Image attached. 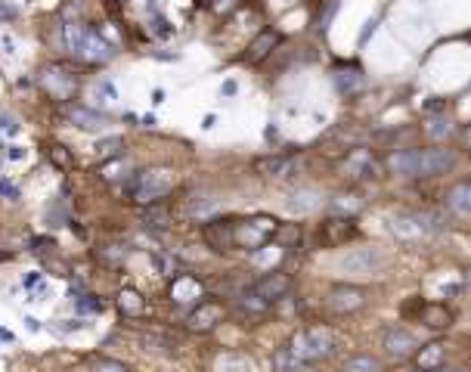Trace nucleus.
Wrapping results in <instances>:
<instances>
[{
  "mask_svg": "<svg viewBox=\"0 0 471 372\" xmlns=\"http://www.w3.org/2000/svg\"><path fill=\"white\" fill-rule=\"evenodd\" d=\"M93 372H131L124 363L109 360V357H93Z\"/></svg>",
  "mask_w": 471,
  "mask_h": 372,
  "instance_id": "obj_31",
  "label": "nucleus"
},
{
  "mask_svg": "<svg viewBox=\"0 0 471 372\" xmlns=\"http://www.w3.org/2000/svg\"><path fill=\"white\" fill-rule=\"evenodd\" d=\"M381 341H384V351H388L391 357H397V360H406L418 351V338L404 326H391Z\"/></svg>",
  "mask_w": 471,
  "mask_h": 372,
  "instance_id": "obj_11",
  "label": "nucleus"
},
{
  "mask_svg": "<svg viewBox=\"0 0 471 372\" xmlns=\"http://www.w3.org/2000/svg\"><path fill=\"white\" fill-rule=\"evenodd\" d=\"M65 115H68V121L78 124L81 131H99L102 124H106V115L93 112V109H84V106H68Z\"/></svg>",
  "mask_w": 471,
  "mask_h": 372,
  "instance_id": "obj_19",
  "label": "nucleus"
},
{
  "mask_svg": "<svg viewBox=\"0 0 471 372\" xmlns=\"http://www.w3.org/2000/svg\"><path fill=\"white\" fill-rule=\"evenodd\" d=\"M341 372H384V363L372 354H354L341 363Z\"/></svg>",
  "mask_w": 471,
  "mask_h": 372,
  "instance_id": "obj_21",
  "label": "nucleus"
},
{
  "mask_svg": "<svg viewBox=\"0 0 471 372\" xmlns=\"http://www.w3.org/2000/svg\"><path fill=\"white\" fill-rule=\"evenodd\" d=\"M288 292H292V276H288L286 270H270V273L261 276L258 283H254V289H251V295H258V298L267 301V304L282 301Z\"/></svg>",
  "mask_w": 471,
  "mask_h": 372,
  "instance_id": "obj_7",
  "label": "nucleus"
},
{
  "mask_svg": "<svg viewBox=\"0 0 471 372\" xmlns=\"http://www.w3.org/2000/svg\"><path fill=\"white\" fill-rule=\"evenodd\" d=\"M338 90L341 93H354L357 87H363V75H359L357 69L354 72H338Z\"/></svg>",
  "mask_w": 471,
  "mask_h": 372,
  "instance_id": "obj_29",
  "label": "nucleus"
},
{
  "mask_svg": "<svg viewBox=\"0 0 471 372\" xmlns=\"http://www.w3.org/2000/svg\"><path fill=\"white\" fill-rule=\"evenodd\" d=\"M456 168L453 149H397L388 155V171L400 177H440Z\"/></svg>",
  "mask_w": 471,
  "mask_h": 372,
  "instance_id": "obj_1",
  "label": "nucleus"
},
{
  "mask_svg": "<svg viewBox=\"0 0 471 372\" xmlns=\"http://www.w3.org/2000/svg\"><path fill=\"white\" fill-rule=\"evenodd\" d=\"M443 208L453 211V214H459V217H465L471 211V183L462 180L456 186H450L447 196H443Z\"/></svg>",
  "mask_w": 471,
  "mask_h": 372,
  "instance_id": "obj_16",
  "label": "nucleus"
},
{
  "mask_svg": "<svg viewBox=\"0 0 471 372\" xmlns=\"http://www.w3.org/2000/svg\"><path fill=\"white\" fill-rule=\"evenodd\" d=\"M202 298H205L202 283H199L195 276H190V273L177 276V279H174V285H170V301H177V304H190V301L199 304Z\"/></svg>",
  "mask_w": 471,
  "mask_h": 372,
  "instance_id": "obj_14",
  "label": "nucleus"
},
{
  "mask_svg": "<svg viewBox=\"0 0 471 372\" xmlns=\"http://www.w3.org/2000/svg\"><path fill=\"white\" fill-rule=\"evenodd\" d=\"M217 323H224V304L205 301V298L195 304L190 310V317H186V326H190L193 332H211Z\"/></svg>",
  "mask_w": 471,
  "mask_h": 372,
  "instance_id": "obj_9",
  "label": "nucleus"
},
{
  "mask_svg": "<svg viewBox=\"0 0 471 372\" xmlns=\"http://www.w3.org/2000/svg\"><path fill=\"white\" fill-rule=\"evenodd\" d=\"M140 221L146 224V226H156V230H161V226H168L170 214H168V208H165V205H158V202H149V208H143Z\"/></svg>",
  "mask_w": 471,
  "mask_h": 372,
  "instance_id": "obj_26",
  "label": "nucleus"
},
{
  "mask_svg": "<svg viewBox=\"0 0 471 372\" xmlns=\"http://www.w3.org/2000/svg\"><path fill=\"white\" fill-rule=\"evenodd\" d=\"M47 158H50V165H56L59 171H68V168L75 165V158H72V152H68L63 143H50L47 146Z\"/></svg>",
  "mask_w": 471,
  "mask_h": 372,
  "instance_id": "obj_27",
  "label": "nucleus"
},
{
  "mask_svg": "<svg viewBox=\"0 0 471 372\" xmlns=\"http://www.w3.org/2000/svg\"><path fill=\"white\" fill-rule=\"evenodd\" d=\"M205 242L211 245L214 251H229L233 248V221H211L205 224Z\"/></svg>",
  "mask_w": 471,
  "mask_h": 372,
  "instance_id": "obj_15",
  "label": "nucleus"
},
{
  "mask_svg": "<svg viewBox=\"0 0 471 372\" xmlns=\"http://www.w3.org/2000/svg\"><path fill=\"white\" fill-rule=\"evenodd\" d=\"M301 224H279L276 233H273V239H276L282 248H295V245H301Z\"/></svg>",
  "mask_w": 471,
  "mask_h": 372,
  "instance_id": "obj_25",
  "label": "nucleus"
},
{
  "mask_svg": "<svg viewBox=\"0 0 471 372\" xmlns=\"http://www.w3.org/2000/svg\"><path fill=\"white\" fill-rule=\"evenodd\" d=\"M65 44L72 50V56L84 59V62H106L112 56V47L87 25H65Z\"/></svg>",
  "mask_w": 471,
  "mask_h": 372,
  "instance_id": "obj_4",
  "label": "nucleus"
},
{
  "mask_svg": "<svg viewBox=\"0 0 471 372\" xmlns=\"http://www.w3.org/2000/svg\"><path fill=\"white\" fill-rule=\"evenodd\" d=\"M273 47H276V35H273V31H264V35H258V38H254V44L248 47L245 62H251V65L264 62V59H267V53H270Z\"/></svg>",
  "mask_w": 471,
  "mask_h": 372,
  "instance_id": "obj_22",
  "label": "nucleus"
},
{
  "mask_svg": "<svg viewBox=\"0 0 471 372\" xmlns=\"http://www.w3.org/2000/svg\"><path fill=\"white\" fill-rule=\"evenodd\" d=\"M44 87H47V93L53 99H68L75 90H78V78H75V75H68L63 65H53V69L44 75Z\"/></svg>",
  "mask_w": 471,
  "mask_h": 372,
  "instance_id": "obj_13",
  "label": "nucleus"
},
{
  "mask_svg": "<svg viewBox=\"0 0 471 372\" xmlns=\"http://www.w3.org/2000/svg\"><path fill=\"white\" fill-rule=\"evenodd\" d=\"M363 304H366V292L359 285H335L329 292V298H325V307L332 314H354Z\"/></svg>",
  "mask_w": 471,
  "mask_h": 372,
  "instance_id": "obj_8",
  "label": "nucleus"
},
{
  "mask_svg": "<svg viewBox=\"0 0 471 372\" xmlns=\"http://www.w3.org/2000/svg\"><path fill=\"white\" fill-rule=\"evenodd\" d=\"M0 131H6V133H16V121H13L10 115H4V118H0Z\"/></svg>",
  "mask_w": 471,
  "mask_h": 372,
  "instance_id": "obj_33",
  "label": "nucleus"
},
{
  "mask_svg": "<svg viewBox=\"0 0 471 372\" xmlns=\"http://www.w3.org/2000/svg\"><path fill=\"white\" fill-rule=\"evenodd\" d=\"M384 251L381 248H354L341 258V267L347 273H375L379 267H384Z\"/></svg>",
  "mask_w": 471,
  "mask_h": 372,
  "instance_id": "obj_10",
  "label": "nucleus"
},
{
  "mask_svg": "<svg viewBox=\"0 0 471 372\" xmlns=\"http://www.w3.org/2000/svg\"><path fill=\"white\" fill-rule=\"evenodd\" d=\"M320 205H323V199H320V192H313V190H301L288 199V208H292L295 214H310V211H316Z\"/></svg>",
  "mask_w": 471,
  "mask_h": 372,
  "instance_id": "obj_23",
  "label": "nucleus"
},
{
  "mask_svg": "<svg viewBox=\"0 0 471 372\" xmlns=\"http://www.w3.org/2000/svg\"><path fill=\"white\" fill-rule=\"evenodd\" d=\"M347 168L354 171L357 180H369V177H375V174H372V171H375V162L369 158V152H363V149L354 152V155L347 158Z\"/></svg>",
  "mask_w": 471,
  "mask_h": 372,
  "instance_id": "obj_24",
  "label": "nucleus"
},
{
  "mask_svg": "<svg viewBox=\"0 0 471 372\" xmlns=\"http://www.w3.org/2000/svg\"><path fill=\"white\" fill-rule=\"evenodd\" d=\"M170 186H174V171H168V168H149V171L131 174L127 192H131V199L149 205V202H158L161 196H168Z\"/></svg>",
  "mask_w": 471,
  "mask_h": 372,
  "instance_id": "obj_3",
  "label": "nucleus"
},
{
  "mask_svg": "<svg viewBox=\"0 0 471 372\" xmlns=\"http://www.w3.org/2000/svg\"><path fill=\"white\" fill-rule=\"evenodd\" d=\"M394 233L404 236V239H413V236H431L440 230V217L438 214H422V211H400L394 214Z\"/></svg>",
  "mask_w": 471,
  "mask_h": 372,
  "instance_id": "obj_6",
  "label": "nucleus"
},
{
  "mask_svg": "<svg viewBox=\"0 0 471 372\" xmlns=\"http://www.w3.org/2000/svg\"><path fill=\"white\" fill-rule=\"evenodd\" d=\"M276 226H279V221L267 214L248 217V221H233V248H248V251L264 248L273 239Z\"/></svg>",
  "mask_w": 471,
  "mask_h": 372,
  "instance_id": "obj_5",
  "label": "nucleus"
},
{
  "mask_svg": "<svg viewBox=\"0 0 471 372\" xmlns=\"http://www.w3.org/2000/svg\"><path fill=\"white\" fill-rule=\"evenodd\" d=\"M286 351L295 357V363H316L335 351V335L323 326L301 329L298 335H292V341H288Z\"/></svg>",
  "mask_w": 471,
  "mask_h": 372,
  "instance_id": "obj_2",
  "label": "nucleus"
},
{
  "mask_svg": "<svg viewBox=\"0 0 471 372\" xmlns=\"http://www.w3.org/2000/svg\"><path fill=\"white\" fill-rule=\"evenodd\" d=\"M295 162L286 155H264V158H254V171L261 177H288L292 174Z\"/></svg>",
  "mask_w": 471,
  "mask_h": 372,
  "instance_id": "obj_18",
  "label": "nucleus"
},
{
  "mask_svg": "<svg viewBox=\"0 0 471 372\" xmlns=\"http://www.w3.org/2000/svg\"><path fill=\"white\" fill-rule=\"evenodd\" d=\"M434 372H459V369H443V366H440V369H434Z\"/></svg>",
  "mask_w": 471,
  "mask_h": 372,
  "instance_id": "obj_35",
  "label": "nucleus"
},
{
  "mask_svg": "<svg viewBox=\"0 0 471 372\" xmlns=\"http://www.w3.org/2000/svg\"><path fill=\"white\" fill-rule=\"evenodd\" d=\"M121 149H124V140H118V137H109V140L97 143V155L102 158V162H109V158H121Z\"/></svg>",
  "mask_w": 471,
  "mask_h": 372,
  "instance_id": "obj_28",
  "label": "nucleus"
},
{
  "mask_svg": "<svg viewBox=\"0 0 471 372\" xmlns=\"http://www.w3.org/2000/svg\"><path fill=\"white\" fill-rule=\"evenodd\" d=\"M0 192H4V196H16V190L10 183H0Z\"/></svg>",
  "mask_w": 471,
  "mask_h": 372,
  "instance_id": "obj_34",
  "label": "nucleus"
},
{
  "mask_svg": "<svg viewBox=\"0 0 471 372\" xmlns=\"http://www.w3.org/2000/svg\"><path fill=\"white\" fill-rule=\"evenodd\" d=\"M443 344L440 341H431V344H418V351L413 354L416 357V369L418 372H434L443 366Z\"/></svg>",
  "mask_w": 471,
  "mask_h": 372,
  "instance_id": "obj_17",
  "label": "nucleus"
},
{
  "mask_svg": "<svg viewBox=\"0 0 471 372\" xmlns=\"http://www.w3.org/2000/svg\"><path fill=\"white\" fill-rule=\"evenodd\" d=\"M118 304H121V310H124V314H131V317L143 314V298L136 292H131V289L121 292V301H118Z\"/></svg>",
  "mask_w": 471,
  "mask_h": 372,
  "instance_id": "obj_30",
  "label": "nucleus"
},
{
  "mask_svg": "<svg viewBox=\"0 0 471 372\" xmlns=\"http://www.w3.org/2000/svg\"><path fill=\"white\" fill-rule=\"evenodd\" d=\"M434 128H428L431 137H443V133H450V121H431Z\"/></svg>",
  "mask_w": 471,
  "mask_h": 372,
  "instance_id": "obj_32",
  "label": "nucleus"
},
{
  "mask_svg": "<svg viewBox=\"0 0 471 372\" xmlns=\"http://www.w3.org/2000/svg\"><path fill=\"white\" fill-rule=\"evenodd\" d=\"M357 236V224L354 217H325L320 224V242L323 245H345L347 239Z\"/></svg>",
  "mask_w": 471,
  "mask_h": 372,
  "instance_id": "obj_12",
  "label": "nucleus"
},
{
  "mask_svg": "<svg viewBox=\"0 0 471 372\" xmlns=\"http://www.w3.org/2000/svg\"><path fill=\"white\" fill-rule=\"evenodd\" d=\"M422 323L428 329H438V332H440V329H450L453 326V310L447 307V304H438V301L425 304V307H422Z\"/></svg>",
  "mask_w": 471,
  "mask_h": 372,
  "instance_id": "obj_20",
  "label": "nucleus"
}]
</instances>
